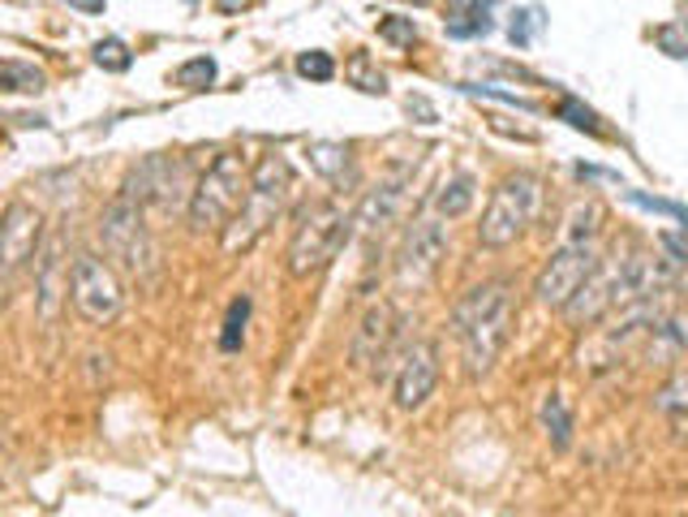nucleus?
I'll return each mask as SVG.
<instances>
[{
	"label": "nucleus",
	"instance_id": "nucleus-1",
	"mask_svg": "<svg viewBox=\"0 0 688 517\" xmlns=\"http://www.w3.org/2000/svg\"><path fill=\"white\" fill-rule=\"evenodd\" d=\"M512 310H517V302H512L508 281H486L456 302L452 332L461 337V363L470 379L490 375V367L499 363V354L512 337Z\"/></svg>",
	"mask_w": 688,
	"mask_h": 517
},
{
	"label": "nucleus",
	"instance_id": "nucleus-2",
	"mask_svg": "<svg viewBox=\"0 0 688 517\" xmlns=\"http://www.w3.org/2000/svg\"><path fill=\"white\" fill-rule=\"evenodd\" d=\"M288 195H293V164L272 151V155H263V160L254 164L237 216L224 224V255H246V250L284 216Z\"/></svg>",
	"mask_w": 688,
	"mask_h": 517
},
{
	"label": "nucleus",
	"instance_id": "nucleus-3",
	"mask_svg": "<svg viewBox=\"0 0 688 517\" xmlns=\"http://www.w3.org/2000/svg\"><path fill=\"white\" fill-rule=\"evenodd\" d=\"M353 237V212L336 203V199H323V203H315L301 224L293 228V242H288V277H297V281H306V277H315V272H323L336 255H341V246Z\"/></svg>",
	"mask_w": 688,
	"mask_h": 517
},
{
	"label": "nucleus",
	"instance_id": "nucleus-4",
	"mask_svg": "<svg viewBox=\"0 0 688 517\" xmlns=\"http://www.w3.org/2000/svg\"><path fill=\"white\" fill-rule=\"evenodd\" d=\"M246 186H250V173L241 164L237 151H220L206 173L199 177V186L190 190V228L194 233H224V224L237 216L241 199H246Z\"/></svg>",
	"mask_w": 688,
	"mask_h": 517
},
{
	"label": "nucleus",
	"instance_id": "nucleus-5",
	"mask_svg": "<svg viewBox=\"0 0 688 517\" xmlns=\"http://www.w3.org/2000/svg\"><path fill=\"white\" fill-rule=\"evenodd\" d=\"M538 203H543V186H538V177L517 173V177L499 181V186L490 190L486 212H482L478 242L486 246V250H503V246H512V242L534 224Z\"/></svg>",
	"mask_w": 688,
	"mask_h": 517
},
{
	"label": "nucleus",
	"instance_id": "nucleus-6",
	"mask_svg": "<svg viewBox=\"0 0 688 517\" xmlns=\"http://www.w3.org/2000/svg\"><path fill=\"white\" fill-rule=\"evenodd\" d=\"M448 255V221L439 212H426L405 228L401 237V250H396V263H392V277H396V290L417 294L422 285H430V277L439 272Z\"/></svg>",
	"mask_w": 688,
	"mask_h": 517
},
{
	"label": "nucleus",
	"instance_id": "nucleus-7",
	"mask_svg": "<svg viewBox=\"0 0 688 517\" xmlns=\"http://www.w3.org/2000/svg\"><path fill=\"white\" fill-rule=\"evenodd\" d=\"M99 233H104L108 255H112L130 277H142L146 263L155 259V250H151V242H146V224H142V203H138L130 190H121V195L104 208Z\"/></svg>",
	"mask_w": 688,
	"mask_h": 517
},
{
	"label": "nucleus",
	"instance_id": "nucleus-8",
	"mask_svg": "<svg viewBox=\"0 0 688 517\" xmlns=\"http://www.w3.org/2000/svg\"><path fill=\"white\" fill-rule=\"evenodd\" d=\"M69 302L86 324H108L121 315V281L99 255H78L69 268Z\"/></svg>",
	"mask_w": 688,
	"mask_h": 517
},
{
	"label": "nucleus",
	"instance_id": "nucleus-9",
	"mask_svg": "<svg viewBox=\"0 0 688 517\" xmlns=\"http://www.w3.org/2000/svg\"><path fill=\"white\" fill-rule=\"evenodd\" d=\"M598 268V250H594V242H564L555 255L547 259V268L538 272V281H534V297L550 306V310H564V302L577 294L581 285H585V277Z\"/></svg>",
	"mask_w": 688,
	"mask_h": 517
},
{
	"label": "nucleus",
	"instance_id": "nucleus-10",
	"mask_svg": "<svg viewBox=\"0 0 688 517\" xmlns=\"http://www.w3.org/2000/svg\"><path fill=\"white\" fill-rule=\"evenodd\" d=\"M44 237V216L31 203H9L0 216V277L9 281L26 263H35Z\"/></svg>",
	"mask_w": 688,
	"mask_h": 517
},
{
	"label": "nucleus",
	"instance_id": "nucleus-11",
	"mask_svg": "<svg viewBox=\"0 0 688 517\" xmlns=\"http://www.w3.org/2000/svg\"><path fill=\"white\" fill-rule=\"evenodd\" d=\"M401 337V310L392 302H379L361 315L357 332H353V345H348V359L357 371H379V363L392 359V345Z\"/></svg>",
	"mask_w": 688,
	"mask_h": 517
},
{
	"label": "nucleus",
	"instance_id": "nucleus-12",
	"mask_svg": "<svg viewBox=\"0 0 688 517\" xmlns=\"http://www.w3.org/2000/svg\"><path fill=\"white\" fill-rule=\"evenodd\" d=\"M413 173H417V164H401V168H392L375 190H366L361 208L353 212V233H357V237H379L388 224L401 216Z\"/></svg>",
	"mask_w": 688,
	"mask_h": 517
},
{
	"label": "nucleus",
	"instance_id": "nucleus-13",
	"mask_svg": "<svg viewBox=\"0 0 688 517\" xmlns=\"http://www.w3.org/2000/svg\"><path fill=\"white\" fill-rule=\"evenodd\" d=\"M435 384H439V345L435 341H413L396 363V384H392L396 406L401 410H422L435 397Z\"/></svg>",
	"mask_w": 688,
	"mask_h": 517
},
{
	"label": "nucleus",
	"instance_id": "nucleus-14",
	"mask_svg": "<svg viewBox=\"0 0 688 517\" xmlns=\"http://www.w3.org/2000/svg\"><path fill=\"white\" fill-rule=\"evenodd\" d=\"M69 297V268L66 255H61V237H48L35 255V306H39V319L52 324L61 315V302Z\"/></svg>",
	"mask_w": 688,
	"mask_h": 517
},
{
	"label": "nucleus",
	"instance_id": "nucleus-15",
	"mask_svg": "<svg viewBox=\"0 0 688 517\" xmlns=\"http://www.w3.org/2000/svg\"><path fill=\"white\" fill-rule=\"evenodd\" d=\"M538 419H543V432H547L550 448H555V453H568V448H572V432H577V419H572L568 397H564V392H547Z\"/></svg>",
	"mask_w": 688,
	"mask_h": 517
},
{
	"label": "nucleus",
	"instance_id": "nucleus-16",
	"mask_svg": "<svg viewBox=\"0 0 688 517\" xmlns=\"http://www.w3.org/2000/svg\"><path fill=\"white\" fill-rule=\"evenodd\" d=\"M474 199H478L474 177H470V173H456V177L439 181V190H435V199H430V212H439L443 221H456V216H465V212L474 208Z\"/></svg>",
	"mask_w": 688,
	"mask_h": 517
},
{
	"label": "nucleus",
	"instance_id": "nucleus-17",
	"mask_svg": "<svg viewBox=\"0 0 688 517\" xmlns=\"http://www.w3.org/2000/svg\"><path fill=\"white\" fill-rule=\"evenodd\" d=\"M688 350V315H663L654 324V341H650V359H659V367H672Z\"/></svg>",
	"mask_w": 688,
	"mask_h": 517
},
{
	"label": "nucleus",
	"instance_id": "nucleus-18",
	"mask_svg": "<svg viewBox=\"0 0 688 517\" xmlns=\"http://www.w3.org/2000/svg\"><path fill=\"white\" fill-rule=\"evenodd\" d=\"M344 78H348L357 91H366V95H388V74H383L366 52H353V57H348Z\"/></svg>",
	"mask_w": 688,
	"mask_h": 517
},
{
	"label": "nucleus",
	"instance_id": "nucleus-19",
	"mask_svg": "<svg viewBox=\"0 0 688 517\" xmlns=\"http://www.w3.org/2000/svg\"><path fill=\"white\" fill-rule=\"evenodd\" d=\"M44 70L39 66H26V61H0V91H44Z\"/></svg>",
	"mask_w": 688,
	"mask_h": 517
},
{
	"label": "nucleus",
	"instance_id": "nucleus-20",
	"mask_svg": "<svg viewBox=\"0 0 688 517\" xmlns=\"http://www.w3.org/2000/svg\"><path fill=\"white\" fill-rule=\"evenodd\" d=\"M654 410L659 414H672V419H680L688 414V367H680L663 388H659V397H654Z\"/></svg>",
	"mask_w": 688,
	"mask_h": 517
},
{
	"label": "nucleus",
	"instance_id": "nucleus-21",
	"mask_svg": "<svg viewBox=\"0 0 688 517\" xmlns=\"http://www.w3.org/2000/svg\"><path fill=\"white\" fill-rule=\"evenodd\" d=\"M246 319H250V297H233V306H228V319H224V332H220V350H241V341H246Z\"/></svg>",
	"mask_w": 688,
	"mask_h": 517
},
{
	"label": "nucleus",
	"instance_id": "nucleus-22",
	"mask_svg": "<svg viewBox=\"0 0 688 517\" xmlns=\"http://www.w3.org/2000/svg\"><path fill=\"white\" fill-rule=\"evenodd\" d=\"M310 164H315L319 177L336 181V177L348 173V151H344L341 143H315V148H310Z\"/></svg>",
	"mask_w": 688,
	"mask_h": 517
},
{
	"label": "nucleus",
	"instance_id": "nucleus-23",
	"mask_svg": "<svg viewBox=\"0 0 688 517\" xmlns=\"http://www.w3.org/2000/svg\"><path fill=\"white\" fill-rule=\"evenodd\" d=\"M95 66L108 70V74H126L134 66V52L121 44V39H99L95 44Z\"/></svg>",
	"mask_w": 688,
	"mask_h": 517
},
{
	"label": "nucleus",
	"instance_id": "nucleus-24",
	"mask_svg": "<svg viewBox=\"0 0 688 517\" xmlns=\"http://www.w3.org/2000/svg\"><path fill=\"white\" fill-rule=\"evenodd\" d=\"M211 82H215V61L211 57H194L177 70V86H186V91H203Z\"/></svg>",
	"mask_w": 688,
	"mask_h": 517
},
{
	"label": "nucleus",
	"instance_id": "nucleus-25",
	"mask_svg": "<svg viewBox=\"0 0 688 517\" xmlns=\"http://www.w3.org/2000/svg\"><path fill=\"white\" fill-rule=\"evenodd\" d=\"M486 31H490V17H486V9L452 13V22H448V35H452V39H474V35H486Z\"/></svg>",
	"mask_w": 688,
	"mask_h": 517
},
{
	"label": "nucleus",
	"instance_id": "nucleus-26",
	"mask_svg": "<svg viewBox=\"0 0 688 517\" xmlns=\"http://www.w3.org/2000/svg\"><path fill=\"white\" fill-rule=\"evenodd\" d=\"M297 74L310 78V82H332L336 78V61L328 52H301L297 57Z\"/></svg>",
	"mask_w": 688,
	"mask_h": 517
},
{
	"label": "nucleus",
	"instance_id": "nucleus-27",
	"mask_svg": "<svg viewBox=\"0 0 688 517\" xmlns=\"http://www.w3.org/2000/svg\"><path fill=\"white\" fill-rule=\"evenodd\" d=\"M559 117H564L568 126L585 130V134H598V117H594V113H590V108H585L581 99H572V95H568V99L559 104Z\"/></svg>",
	"mask_w": 688,
	"mask_h": 517
},
{
	"label": "nucleus",
	"instance_id": "nucleus-28",
	"mask_svg": "<svg viewBox=\"0 0 688 517\" xmlns=\"http://www.w3.org/2000/svg\"><path fill=\"white\" fill-rule=\"evenodd\" d=\"M379 35H383L388 44H396V48H410L413 39H417V26H413V17H383V22H379Z\"/></svg>",
	"mask_w": 688,
	"mask_h": 517
},
{
	"label": "nucleus",
	"instance_id": "nucleus-29",
	"mask_svg": "<svg viewBox=\"0 0 688 517\" xmlns=\"http://www.w3.org/2000/svg\"><path fill=\"white\" fill-rule=\"evenodd\" d=\"M659 48H663L667 57H676V61H688V39L676 26H663V31H659Z\"/></svg>",
	"mask_w": 688,
	"mask_h": 517
},
{
	"label": "nucleus",
	"instance_id": "nucleus-30",
	"mask_svg": "<svg viewBox=\"0 0 688 517\" xmlns=\"http://www.w3.org/2000/svg\"><path fill=\"white\" fill-rule=\"evenodd\" d=\"M530 17H534V9H530V13H517V22H512V31H508L512 44H521V48L530 44Z\"/></svg>",
	"mask_w": 688,
	"mask_h": 517
},
{
	"label": "nucleus",
	"instance_id": "nucleus-31",
	"mask_svg": "<svg viewBox=\"0 0 688 517\" xmlns=\"http://www.w3.org/2000/svg\"><path fill=\"white\" fill-rule=\"evenodd\" d=\"M663 246L676 255V263H688V246L680 242V237H672V233H663Z\"/></svg>",
	"mask_w": 688,
	"mask_h": 517
},
{
	"label": "nucleus",
	"instance_id": "nucleus-32",
	"mask_svg": "<svg viewBox=\"0 0 688 517\" xmlns=\"http://www.w3.org/2000/svg\"><path fill=\"white\" fill-rule=\"evenodd\" d=\"M69 9H82V13H104V0H66Z\"/></svg>",
	"mask_w": 688,
	"mask_h": 517
},
{
	"label": "nucleus",
	"instance_id": "nucleus-33",
	"mask_svg": "<svg viewBox=\"0 0 688 517\" xmlns=\"http://www.w3.org/2000/svg\"><path fill=\"white\" fill-rule=\"evenodd\" d=\"M254 0H215V9H224V13H241V9H250Z\"/></svg>",
	"mask_w": 688,
	"mask_h": 517
}]
</instances>
